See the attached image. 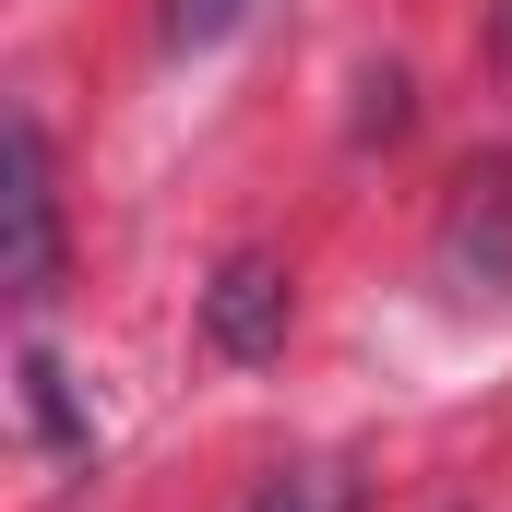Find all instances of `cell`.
I'll return each instance as SVG.
<instances>
[{
	"label": "cell",
	"mask_w": 512,
	"mask_h": 512,
	"mask_svg": "<svg viewBox=\"0 0 512 512\" xmlns=\"http://www.w3.org/2000/svg\"><path fill=\"white\" fill-rule=\"evenodd\" d=\"M429 262H441V286H453L465 310H501L512 298V155H477V167L453 179Z\"/></svg>",
	"instance_id": "obj_1"
},
{
	"label": "cell",
	"mask_w": 512,
	"mask_h": 512,
	"mask_svg": "<svg viewBox=\"0 0 512 512\" xmlns=\"http://www.w3.org/2000/svg\"><path fill=\"white\" fill-rule=\"evenodd\" d=\"M0 215H12V251H0V286L36 310L48 286H60V179H48V131L12 108L0 131Z\"/></svg>",
	"instance_id": "obj_2"
},
{
	"label": "cell",
	"mask_w": 512,
	"mask_h": 512,
	"mask_svg": "<svg viewBox=\"0 0 512 512\" xmlns=\"http://www.w3.org/2000/svg\"><path fill=\"white\" fill-rule=\"evenodd\" d=\"M203 346L215 358H274L286 346V262L274 251H227L203 286Z\"/></svg>",
	"instance_id": "obj_3"
},
{
	"label": "cell",
	"mask_w": 512,
	"mask_h": 512,
	"mask_svg": "<svg viewBox=\"0 0 512 512\" xmlns=\"http://www.w3.org/2000/svg\"><path fill=\"white\" fill-rule=\"evenodd\" d=\"M12 382H24V417H36V441H48V453H72V441H84V405H72V370H60L48 346H24V358H12Z\"/></svg>",
	"instance_id": "obj_4"
},
{
	"label": "cell",
	"mask_w": 512,
	"mask_h": 512,
	"mask_svg": "<svg viewBox=\"0 0 512 512\" xmlns=\"http://www.w3.org/2000/svg\"><path fill=\"white\" fill-rule=\"evenodd\" d=\"M251 512H358V477L346 465H274L251 489Z\"/></svg>",
	"instance_id": "obj_5"
},
{
	"label": "cell",
	"mask_w": 512,
	"mask_h": 512,
	"mask_svg": "<svg viewBox=\"0 0 512 512\" xmlns=\"http://www.w3.org/2000/svg\"><path fill=\"white\" fill-rule=\"evenodd\" d=\"M239 12H251V0H167V48H215Z\"/></svg>",
	"instance_id": "obj_6"
},
{
	"label": "cell",
	"mask_w": 512,
	"mask_h": 512,
	"mask_svg": "<svg viewBox=\"0 0 512 512\" xmlns=\"http://www.w3.org/2000/svg\"><path fill=\"white\" fill-rule=\"evenodd\" d=\"M489 48H501V72H512V0H501V12H489Z\"/></svg>",
	"instance_id": "obj_7"
}]
</instances>
